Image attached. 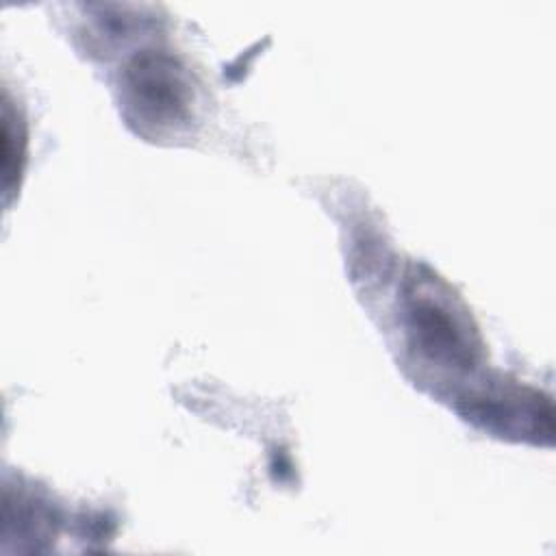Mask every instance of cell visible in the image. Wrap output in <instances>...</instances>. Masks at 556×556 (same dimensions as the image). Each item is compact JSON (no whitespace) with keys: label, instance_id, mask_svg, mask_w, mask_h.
Returning <instances> with one entry per match:
<instances>
[{"label":"cell","instance_id":"6da1fadb","mask_svg":"<svg viewBox=\"0 0 556 556\" xmlns=\"http://www.w3.org/2000/svg\"><path fill=\"white\" fill-rule=\"evenodd\" d=\"M404 317L413 350L447 369H471L480 356L476 328L456 295L432 274L408 278Z\"/></svg>","mask_w":556,"mask_h":556},{"label":"cell","instance_id":"7a4b0ae2","mask_svg":"<svg viewBox=\"0 0 556 556\" xmlns=\"http://www.w3.org/2000/svg\"><path fill=\"white\" fill-rule=\"evenodd\" d=\"M124 102L143 130H172L193 115V83L185 65L165 50L137 52L124 67Z\"/></svg>","mask_w":556,"mask_h":556},{"label":"cell","instance_id":"3957f363","mask_svg":"<svg viewBox=\"0 0 556 556\" xmlns=\"http://www.w3.org/2000/svg\"><path fill=\"white\" fill-rule=\"evenodd\" d=\"M2 146H4V159H2V167H4V187H9L15 176H20L22 172V161H24V130H22V122L17 119V113H13L11 104L4 102V113H2Z\"/></svg>","mask_w":556,"mask_h":556}]
</instances>
